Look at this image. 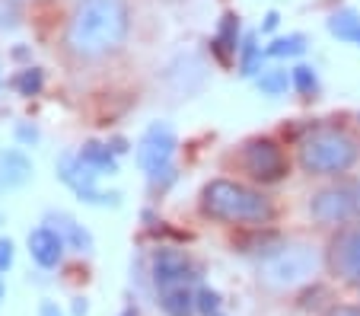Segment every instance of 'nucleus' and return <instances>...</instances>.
Returning <instances> with one entry per match:
<instances>
[{
	"label": "nucleus",
	"mask_w": 360,
	"mask_h": 316,
	"mask_svg": "<svg viewBox=\"0 0 360 316\" xmlns=\"http://www.w3.org/2000/svg\"><path fill=\"white\" fill-rule=\"evenodd\" d=\"M131 16L124 0H80L70 13L64 42L80 58H102L122 49Z\"/></svg>",
	"instance_id": "nucleus-1"
},
{
	"label": "nucleus",
	"mask_w": 360,
	"mask_h": 316,
	"mask_svg": "<svg viewBox=\"0 0 360 316\" xmlns=\"http://www.w3.org/2000/svg\"><path fill=\"white\" fill-rule=\"evenodd\" d=\"M201 211L224 224H252V227H265L274 217L271 198L233 179H211L201 189Z\"/></svg>",
	"instance_id": "nucleus-2"
},
{
	"label": "nucleus",
	"mask_w": 360,
	"mask_h": 316,
	"mask_svg": "<svg viewBox=\"0 0 360 316\" xmlns=\"http://www.w3.org/2000/svg\"><path fill=\"white\" fill-rule=\"evenodd\" d=\"M357 144L338 128H313L300 138V170L309 176H341L357 163Z\"/></svg>",
	"instance_id": "nucleus-3"
},
{
	"label": "nucleus",
	"mask_w": 360,
	"mask_h": 316,
	"mask_svg": "<svg viewBox=\"0 0 360 316\" xmlns=\"http://www.w3.org/2000/svg\"><path fill=\"white\" fill-rule=\"evenodd\" d=\"M319 268V253L306 243H284L274 255L262 262V282L271 288H293L316 275Z\"/></svg>",
	"instance_id": "nucleus-4"
},
{
	"label": "nucleus",
	"mask_w": 360,
	"mask_h": 316,
	"mask_svg": "<svg viewBox=\"0 0 360 316\" xmlns=\"http://www.w3.org/2000/svg\"><path fill=\"white\" fill-rule=\"evenodd\" d=\"M309 214L319 224H351L360 220V179L326 186L309 198Z\"/></svg>",
	"instance_id": "nucleus-5"
},
{
	"label": "nucleus",
	"mask_w": 360,
	"mask_h": 316,
	"mask_svg": "<svg viewBox=\"0 0 360 316\" xmlns=\"http://www.w3.org/2000/svg\"><path fill=\"white\" fill-rule=\"evenodd\" d=\"M58 179H61L64 186H68L80 201H86V205L115 208L118 201H122V195L118 192H102V189L96 186L99 172H96L93 166L83 163L77 153H64V157L58 160Z\"/></svg>",
	"instance_id": "nucleus-6"
},
{
	"label": "nucleus",
	"mask_w": 360,
	"mask_h": 316,
	"mask_svg": "<svg viewBox=\"0 0 360 316\" xmlns=\"http://www.w3.org/2000/svg\"><path fill=\"white\" fill-rule=\"evenodd\" d=\"M239 163L255 182H281L287 176V157L278 141L271 138H252L239 151Z\"/></svg>",
	"instance_id": "nucleus-7"
},
{
	"label": "nucleus",
	"mask_w": 360,
	"mask_h": 316,
	"mask_svg": "<svg viewBox=\"0 0 360 316\" xmlns=\"http://www.w3.org/2000/svg\"><path fill=\"white\" fill-rule=\"evenodd\" d=\"M150 278L157 284V291H169V288H188L191 282L201 278V268L191 262L188 253L172 246H160L157 253L150 255Z\"/></svg>",
	"instance_id": "nucleus-8"
},
{
	"label": "nucleus",
	"mask_w": 360,
	"mask_h": 316,
	"mask_svg": "<svg viewBox=\"0 0 360 316\" xmlns=\"http://www.w3.org/2000/svg\"><path fill=\"white\" fill-rule=\"evenodd\" d=\"M179 147L176 131L166 122H153L137 141V166H141L147 176H157V172L169 170V160Z\"/></svg>",
	"instance_id": "nucleus-9"
},
{
	"label": "nucleus",
	"mask_w": 360,
	"mask_h": 316,
	"mask_svg": "<svg viewBox=\"0 0 360 316\" xmlns=\"http://www.w3.org/2000/svg\"><path fill=\"white\" fill-rule=\"evenodd\" d=\"M328 262H332L335 275H338L341 282L360 288V224L345 227L335 236L332 249H328Z\"/></svg>",
	"instance_id": "nucleus-10"
},
{
	"label": "nucleus",
	"mask_w": 360,
	"mask_h": 316,
	"mask_svg": "<svg viewBox=\"0 0 360 316\" xmlns=\"http://www.w3.org/2000/svg\"><path fill=\"white\" fill-rule=\"evenodd\" d=\"M64 246H68V243L61 240V234H58L55 227H35V230H29V255H32L35 265H41V268L61 265Z\"/></svg>",
	"instance_id": "nucleus-11"
},
{
	"label": "nucleus",
	"mask_w": 360,
	"mask_h": 316,
	"mask_svg": "<svg viewBox=\"0 0 360 316\" xmlns=\"http://www.w3.org/2000/svg\"><path fill=\"white\" fill-rule=\"evenodd\" d=\"M243 49V26H239L236 13H224L217 23V32L211 39V51L220 64H233V58H239Z\"/></svg>",
	"instance_id": "nucleus-12"
},
{
	"label": "nucleus",
	"mask_w": 360,
	"mask_h": 316,
	"mask_svg": "<svg viewBox=\"0 0 360 316\" xmlns=\"http://www.w3.org/2000/svg\"><path fill=\"white\" fill-rule=\"evenodd\" d=\"M29 179H32V160L26 153L16 151V147L0 151V195L26 186Z\"/></svg>",
	"instance_id": "nucleus-13"
},
{
	"label": "nucleus",
	"mask_w": 360,
	"mask_h": 316,
	"mask_svg": "<svg viewBox=\"0 0 360 316\" xmlns=\"http://www.w3.org/2000/svg\"><path fill=\"white\" fill-rule=\"evenodd\" d=\"M48 224H51V227L58 230V234H61V240L68 243L70 249H77V253H93L96 249V243H93V234H89L86 227H83V224H77L74 217H70V214H64V211H51L48 214Z\"/></svg>",
	"instance_id": "nucleus-14"
},
{
	"label": "nucleus",
	"mask_w": 360,
	"mask_h": 316,
	"mask_svg": "<svg viewBox=\"0 0 360 316\" xmlns=\"http://www.w3.org/2000/svg\"><path fill=\"white\" fill-rule=\"evenodd\" d=\"M326 26L338 42H347V45L360 49V13L357 10H351V7L335 10V13L326 20Z\"/></svg>",
	"instance_id": "nucleus-15"
},
{
	"label": "nucleus",
	"mask_w": 360,
	"mask_h": 316,
	"mask_svg": "<svg viewBox=\"0 0 360 316\" xmlns=\"http://www.w3.org/2000/svg\"><path fill=\"white\" fill-rule=\"evenodd\" d=\"M77 157H80L86 166H93L99 176H112V172H118V157L112 153L109 144H99V141H86V144L80 147V153H77Z\"/></svg>",
	"instance_id": "nucleus-16"
},
{
	"label": "nucleus",
	"mask_w": 360,
	"mask_h": 316,
	"mask_svg": "<svg viewBox=\"0 0 360 316\" xmlns=\"http://www.w3.org/2000/svg\"><path fill=\"white\" fill-rule=\"evenodd\" d=\"M160 310L166 316H195L198 313V301L191 288H169L160 291Z\"/></svg>",
	"instance_id": "nucleus-17"
},
{
	"label": "nucleus",
	"mask_w": 360,
	"mask_h": 316,
	"mask_svg": "<svg viewBox=\"0 0 360 316\" xmlns=\"http://www.w3.org/2000/svg\"><path fill=\"white\" fill-rule=\"evenodd\" d=\"M265 51L255 45V35H245L243 39V49H239V70H243V77H255L259 80V74L265 68H262V61H265Z\"/></svg>",
	"instance_id": "nucleus-18"
},
{
	"label": "nucleus",
	"mask_w": 360,
	"mask_h": 316,
	"mask_svg": "<svg viewBox=\"0 0 360 316\" xmlns=\"http://www.w3.org/2000/svg\"><path fill=\"white\" fill-rule=\"evenodd\" d=\"M306 51V35L303 32H290V35H278L271 39V45L265 49L268 58H300Z\"/></svg>",
	"instance_id": "nucleus-19"
},
{
	"label": "nucleus",
	"mask_w": 360,
	"mask_h": 316,
	"mask_svg": "<svg viewBox=\"0 0 360 316\" xmlns=\"http://www.w3.org/2000/svg\"><path fill=\"white\" fill-rule=\"evenodd\" d=\"M10 87L20 93V96H39L41 87H45V70L41 68H22L13 74V80H10Z\"/></svg>",
	"instance_id": "nucleus-20"
},
{
	"label": "nucleus",
	"mask_w": 360,
	"mask_h": 316,
	"mask_svg": "<svg viewBox=\"0 0 360 316\" xmlns=\"http://www.w3.org/2000/svg\"><path fill=\"white\" fill-rule=\"evenodd\" d=\"M290 83L300 96H306V99H313L316 93H319V74H316V68H309V64H297V68L290 70Z\"/></svg>",
	"instance_id": "nucleus-21"
},
{
	"label": "nucleus",
	"mask_w": 360,
	"mask_h": 316,
	"mask_svg": "<svg viewBox=\"0 0 360 316\" xmlns=\"http://www.w3.org/2000/svg\"><path fill=\"white\" fill-rule=\"evenodd\" d=\"M287 87H293V83L284 68H268L259 74V89L265 96H281V93H287Z\"/></svg>",
	"instance_id": "nucleus-22"
},
{
	"label": "nucleus",
	"mask_w": 360,
	"mask_h": 316,
	"mask_svg": "<svg viewBox=\"0 0 360 316\" xmlns=\"http://www.w3.org/2000/svg\"><path fill=\"white\" fill-rule=\"evenodd\" d=\"M195 301H198V313H201V316H220V307H224V297H220V291L201 284V288L195 291Z\"/></svg>",
	"instance_id": "nucleus-23"
},
{
	"label": "nucleus",
	"mask_w": 360,
	"mask_h": 316,
	"mask_svg": "<svg viewBox=\"0 0 360 316\" xmlns=\"http://www.w3.org/2000/svg\"><path fill=\"white\" fill-rule=\"evenodd\" d=\"M13 259H16L13 240H10V236H0V275H7L10 265H13Z\"/></svg>",
	"instance_id": "nucleus-24"
},
{
	"label": "nucleus",
	"mask_w": 360,
	"mask_h": 316,
	"mask_svg": "<svg viewBox=\"0 0 360 316\" xmlns=\"http://www.w3.org/2000/svg\"><path fill=\"white\" fill-rule=\"evenodd\" d=\"M16 141H20V144H29V147H32L35 141H39V128H35V125L20 122V125H16Z\"/></svg>",
	"instance_id": "nucleus-25"
},
{
	"label": "nucleus",
	"mask_w": 360,
	"mask_h": 316,
	"mask_svg": "<svg viewBox=\"0 0 360 316\" xmlns=\"http://www.w3.org/2000/svg\"><path fill=\"white\" fill-rule=\"evenodd\" d=\"M326 316H360V303H338V307H328Z\"/></svg>",
	"instance_id": "nucleus-26"
},
{
	"label": "nucleus",
	"mask_w": 360,
	"mask_h": 316,
	"mask_svg": "<svg viewBox=\"0 0 360 316\" xmlns=\"http://www.w3.org/2000/svg\"><path fill=\"white\" fill-rule=\"evenodd\" d=\"M39 316H64V310L55 301H41L39 303Z\"/></svg>",
	"instance_id": "nucleus-27"
},
{
	"label": "nucleus",
	"mask_w": 360,
	"mask_h": 316,
	"mask_svg": "<svg viewBox=\"0 0 360 316\" xmlns=\"http://www.w3.org/2000/svg\"><path fill=\"white\" fill-rule=\"evenodd\" d=\"M70 313H74V316H86L89 313V301H86V297H74V303H70Z\"/></svg>",
	"instance_id": "nucleus-28"
},
{
	"label": "nucleus",
	"mask_w": 360,
	"mask_h": 316,
	"mask_svg": "<svg viewBox=\"0 0 360 316\" xmlns=\"http://www.w3.org/2000/svg\"><path fill=\"white\" fill-rule=\"evenodd\" d=\"M278 23H281V16L274 13V10H271V13H265V23H262V32H274V29H278Z\"/></svg>",
	"instance_id": "nucleus-29"
},
{
	"label": "nucleus",
	"mask_w": 360,
	"mask_h": 316,
	"mask_svg": "<svg viewBox=\"0 0 360 316\" xmlns=\"http://www.w3.org/2000/svg\"><path fill=\"white\" fill-rule=\"evenodd\" d=\"M109 147H112V153H115V157L128 153V141H124V138H112V141H109Z\"/></svg>",
	"instance_id": "nucleus-30"
},
{
	"label": "nucleus",
	"mask_w": 360,
	"mask_h": 316,
	"mask_svg": "<svg viewBox=\"0 0 360 316\" xmlns=\"http://www.w3.org/2000/svg\"><path fill=\"white\" fill-rule=\"evenodd\" d=\"M118 316H137V313H134V310L128 307V310H124V313H118Z\"/></svg>",
	"instance_id": "nucleus-31"
},
{
	"label": "nucleus",
	"mask_w": 360,
	"mask_h": 316,
	"mask_svg": "<svg viewBox=\"0 0 360 316\" xmlns=\"http://www.w3.org/2000/svg\"><path fill=\"white\" fill-rule=\"evenodd\" d=\"M0 297H4V282H0Z\"/></svg>",
	"instance_id": "nucleus-32"
}]
</instances>
